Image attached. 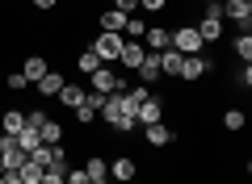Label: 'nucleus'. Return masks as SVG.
Returning <instances> with one entry per match:
<instances>
[{"mask_svg": "<svg viewBox=\"0 0 252 184\" xmlns=\"http://www.w3.org/2000/svg\"><path fill=\"white\" fill-rule=\"evenodd\" d=\"M202 46H206V42L198 38L193 26H177V29H172V51H177V54H202Z\"/></svg>", "mask_w": 252, "mask_h": 184, "instance_id": "nucleus-2", "label": "nucleus"}, {"mask_svg": "<svg viewBox=\"0 0 252 184\" xmlns=\"http://www.w3.org/2000/svg\"><path fill=\"white\" fill-rule=\"evenodd\" d=\"M42 172H46V167H42V163H34V159H26V163L17 167V176H21L26 184H38V180H42Z\"/></svg>", "mask_w": 252, "mask_h": 184, "instance_id": "nucleus-26", "label": "nucleus"}, {"mask_svg": "<svg viewBox=\"0 0 252 184\" xmlns=\"http://www.w3.org/2000/svg\"><path fill=\"white\" fill-rule=\"evenodd\" d=\"M156 59H160V76H177L181 71V59H185V54H177L168 46V51H156Z\"/></svg>", "mask_w": 252, "mask_h": 184, "instance_id": "nucleus-19", "label": "nucleus"}, {"mask_svg": "<svg viewBox=\"0 0 252 184\" xmlns=\"http://www.w3.org/2000/svg\"><path fill=\"white\" fill-rule=\"evenodd\" d=\"M143 42H147V51H168L172 46V29H164V26H147V34H143Z\"/></svg>", "mask_w": 252, "mask_h": 184, "instance_id": "nucleus-11", "label": "nucleus"}, {"mask_svg": "<svg viewBox=\"0 0 252 184\" xmlns=\"http://www.w3.org/2000/svg\"><path fill=\"white\" fill-rule=\"evenodd\" d=\"M156 79H160V59H156V54L147 51V54H143V63H139V84H147V88H152Z\"/></svg>", "mask_w": 252, "mask_h": 184, "instance_id": "nucleus-17", "label": "nucleus"}, {"mask_svg": "<svg viewBox=\"0 0 252 184\" xmlns=\"http://www.w3.org/2000/svg\"><path fill=\"white\" fill-rule=\"evenodd\" d=\"M93 88H89V92H105V97H109V92H122V76H118V71H109V67H97V71H93Z\"/></svg>", "mask_w": 252, "mask_h": 184, "instance_id": "nucleus-7", "label": "nucleus"}, {"mask_svg": "<svg viewBox=\"0 0 252 184\" xmlns=\"http://www.w3.org/2000/svg\"><path fill=\"white\" fill-rule=\"evenodd\" d=\"M84 172H89V180H97V176H109V159H101V155H93L89 163H84Z\"/></svg>", "mask_w": 252, "mask_h": 184, "instance_id": "nucleus-29", "label": "nucleus"}, {"mask_svg": "<svg viewBox=\"0 0 252 184\" xmlns=\"http://www.w3.org/2000/svg\"><path fill=\"white\" fill-rule=\"evenodd\" d=\"M101 105H105V92H84V101L72 109V113H76V122H80V126H93V122H97V113H101Z\"/></svg>", "mask_w": 252, "mask_h": 184, "instance_id": "nucleus-5", "label": "nucleus"}, {"mask_svg": "<svg viewBox=\"0 0 252 184\" xmlns=\"http://www.w3.org/2000/svg\"><path fill=\"white\" fill-rule=\"evenodd\" d=\"M130 184H143V180H130Z\"/></svg>", "mask_w": 252, "mask_h": 184, "instance_id": "nucleus-40", "label": "nucleus"}, {"mask_svg": "<svg viewBox=\"0 0 252 184\" xmlns=\"http://www.w3.org/2000/svg\"><path fill=\"white\" fill-rule=\"evenodd\" d=\"M193 29H198L202 42H219V38H223V13H219V4H206V17H202Z\"/></svg>", "mask_w": 252, "mask_h": 184, "instance_id": "nucleus-3", "label": "nucleus"}, {"mask_svg": "<svg viewBox=\"0 0 252 184\" xmlns=\"http://www.w3.org/2000/svg\"><path fill=\"white\" fill-rule=\"evenodd\" d=\"M0 142H4V134H0Z\"/></svg>", "mask_w": 252, "mask_h": 184, "instance_id": "nucleus-42", "label": "nucleus"}, {"mask_svg": "<svg viewBox=\"0 0 252 184\" xmlns=\"http://www.w3.org/2000/svg\"><path fill=\"white\" fill-rule=\"evenodd\" d=\"M89 184H109V176H97V180H89Z\"/></svg>", "mask_w": 252, "mask_h": 184, "instance_id": "nucleus-37", "label": "nucleus"}, {"mask_svg": "<svg viewBox=\"0 0 252 184\" xmlns=\"http://www.w3.org/2000/svg\"><path fill=\"white\" fill-rule=\"evenodd\" d=\"M30 4H34V9H55L59 0H30Z\"/></svg>", "mask_w": 252, "mask_h": 184, "instance_id": "nucleus-35", "label": "nucleus"}, {"mask_svg": "<svg viewBox=\"0 0 252 184\" xmlns=\"http://www.w3.org/2000/svg\"><path fill=\"white\" fill-rule=\"evenodd\" d=\"M206 4H223V0H206Z\"/></svg>", "mask_w": 252, "mask_h": 184, "instance_id": "nucleus-38", "label": "nucleus"}, {"mask_svg": "<svg viewBox=\"0 0 252 184\" xmlns=\"http://www.w3.org/2000/svg\"><path fill=\"white\" fill-rule=\"evenodd\" d=\"M63 84H67V76H63V71H46V76L38 79L34 88H38V97H59V88H63Z\"/></svg>", "mask_w": 252, "mask_h": 184, "instance_id": "nucleus-13", "label": "nucleus"}, {"mask_svg": "<svg viewBox=\"0 0 252 184\" xmlns=\"http://www.w3.org/2000/svg\"><path fill=\"white\" fill-rule=\"evenodd\" d=\"M122 42H126L122 34H105V29H101V34L93 38V46H89V51L97 54L101 63H109V59H118V54H122Z\"/></svg>", "mask_w": 252, "mask_h": 184, "instance_id": "nucleus-4", "label": "nucleus"}, {"mask_svg": "<svg viewBox=\"0 0 252 184\" xmlns=\"http://www.w3.org/2000/svg\"><path fill=\"white\" fill-rule=\"evenodd\" d=\"M139 9H143V13H164V9H168V0H139Z\"/></svg>", "mask_w": 252, "mask_h": 184, "instance_id": "nucleus-33", "label": "nucleus"}, {"mask_svg": "<svg viewBox=\"0 0 252 184\" xmlns=\"http://www.w3.org/2000/svg\"><path fill=\"white\" fill-rule=\"evenodd\" d=\"M109 176L122 180V184H130V180H135V159H130V155H118L114 163H109Z\"/></svg>", "mask_w": 252, "mask_h": 184, "instance_id": "nucleus-16", "label": "nucleus"}, {"mask_svg": "<svg viewBox=\"0 0 252 184\" xmlns=\"http://www.w3.org/2000/svg\"><path fill=\"white\" fill-rule=\"evenodd\" d=\"M122 26H126V13H118V9L101 13V29H105V34H122Z\"/></svg>", "mask_w": 252, "mask_h": 184, "instance_id": "nucleus-22", "label": "nucleus"}, {"mask_svg": "<svg viewBox=\"0 0 252 184\" xmlns=\"http://www.w3.org/2000/svg\"><path fill=\"white\" fill-rule=\"evenodd\" d=\"M9 88H13V92H26V88H30V79L21 76V71H9Z\"/></svg>", "mask_w": 252, "mask_h": 184, "instance_id": "nucleus-31", "label": "nucleus"}, {"mask_svg": "<svg viewBox=\"0 0 252 184\" xmlns=\"http://www.w3.org/2000/svg\"><path fill=\"white\" fill-rule=\"evenodd\" d=\"M143 42H122V54H118V63H122L126 71H139V63H143Z\"/></svg>", "mask_w": 252, "mask_h": 184, "instance_id": "nucleus-12", "label": "nucleus"}, {"mask_svg": "<svg viewBox=\"0 0 252 184\" xmlns=\"http://www.w3.org/2000/svg\"><path fill=\"white\" fill-rule=\"evenodd\" d=\"M219 13H223V21H240V29H252V4H244V0H223Z\"/></svg>", "mask_w": 252, "mask_h": 184, "instance_id": "nucleus-8", "label": "nucleus"}, {"mask_svg": "<svg viewBox=\"0 0 252 184\" xmlns=\"http://www.w3.org/2000/svg\"><path fill=\"white\" fill-rule=\"evenodd\" d=\"M235 84H240V88H252V67H248V63L235 71Z\"/></svg>", "mask_w": 252, "mask_h": 184, "instance_id": "nucleus-34", "label": "nucleus"}, {"mask_svg": "<svg viewBox=\"0 0 252 184\" xmlns=\"http://www.w3.org/2000/svg\"><path fill=\"white\" fill-rule=\"evenodd\" d=\"M135 117H139V126L164 122V101H160V97H143V101L135 105Z\"/></svg>", "mask_w": 252, "mask_h": 184, "instance_id": "nucleus-9", "label": "nucleus"}, {"mask_svg": "<svg viewBox=\"0 0 252 184\" xmlns=\"http://www.w3.org/2000/svg\"><path fill=\"white\" fill-rule=\"evenodd\" d=\"M13 142H17V147L26 151V155H30V151H38V147H42V138H38V130H34V126H21V134H17Z\"/></svg>", "mask_w": 252, "mask_h": 184, "instance_id": "nucleus-24", "label": "nucleus"}, {"mask_svg": "<svg viewBox=\"0 0 252 184\" xmlns=\"http://www.w3.org/2000/svg\"><path fill=\"white\" fill-rule=\"evenodd\" d=\"M67 167H72L67 159H51V167L42 172V180H38V184H63V176H67Z\"/></svg>", "mask_w": 252, "mask_h": 184, "instance_id": "nucleus-21", "label": "nucleus"}, {"mask_svg": "<svg viewBox=\"0 0 252 184\" xmlns=\"http://www.w3.org/2000/svg\"><path fill=\"white\" fill-rule=\"evenodd\" d=\"M84 92H89V88H80V84H72V79H67V84L59 88V105H67V109H76L84 101Z\"/></svg>", "mask_w": 252, "mask_h": 184, "instance_id": "nucleus-20", "label": "nucleus"}, {"mask_svg": "<svg viewBox=\"0 0 252 184\" xmlns=\"http://www.w3.org/2000/svg\"><path fill=\"white\" fill-rule=\"evenodd\" d=\"M109 9H118V13H126V17H130V13H139V0H114Z\"/></svg>", "mask_w": 252, "mask_h": 184, "instance_id": "nucleus-32", "label": "nucleus"}, {"mask_svg": "<svg viewBox=\"0 0 252 184\" xmlns=\"http://www.w3.org/2000/svg\"><path fill=\"white\" fill-rule=\"evenodd\" d=\"M63 184H89V172H84V167H67Z\"/></svg>", "mask_w": 252, "mask_h": 184, "instance_id": "nucleus-30", "label": "nucleus"}, {"mask_svg": "<svg viewBox=\"0 0 252 184\" xmlns=\"http://www.w3.org/2000/svg\"><path fill=\"white\" fill-rule=\"evenodd\" d=\"M206 71H210V59H202V54H185V59H181L177 79H185V84H198Z\"/></svg>", "mask_w": 252, "mask_h": 184, "instance_id": "nucleus-6", "label": "nucleus"}, {"mask_svg": "<svg viewBox=\"0 0 252 184\" xmlns=\"http://www.w3.org/2000/svg\"><path fill=\"white\" fill-rule=\"evenodd\" d=\"M0 184H4V176H0Z\"/></svg>", "mask_w": 252, "mask_h": 184, "instance_id": "nucleus-43", "label": "nucleus"}, {"mask_svg": "<svg viewBox=\"0 0 252 184\" xmlns=\"http://www.w3.org/2000/svg\"><path fill=\"white\" fill-rule=\"evenodd\" d=\"M46 71H51V67H46V59H42V54H30V59H26V63H21V76H26V79H30V88H34V84H38V79H42V76H46Z\"/></svg>", "mask_w": 252, "mask_h": 184, "instance_id": "nucleus-14", "label": "nucleus"}, {"mask_svg": "<svg viewBox=\"0 0 252 184\" xmlns=\"http://www.w3.org/2000/svg\"><path fill=\"white\" fill-rule=\"evenodd\" d=\"M38 138H42V142H51V147H55V142L63 138V126L55 122V117H42V126H38Z\"/></svg>", "mask_w": 252, "mask_h": 184, "instance_id": "nucleus-23", "label": "nucleus"}, {"mask_svg": "<svg viewBox=\"0 0 252 184\" xmlns=\"http://www.w3.org/2000/svg\"><path fill=\"white\" fill-rule=\"evenodd\" d=\"M101 117H105V126H109V130H118V134H130V130L139 126V117H135V101L126 97V88L105 97V105H101Z\"/></svg>", "mask_w": 252, "mask_h": 184, "instance_id": "nucleus-1", "label": "nucleus"}, {"mask_svg": "<svg viewBox=\"0 0 252 184\" xmlns=\"http://www.w3.org/2000/svg\"><path fill=\"white\" fill-rule=\"evenodd\" d=\"M231 51H235V54H240V59H244V63H248V59H252V34H248V29H240V34H235V42H231Z\"/></svg>", "mask_w": 252, "mask_h": 184, "instance_id": "nucleus-27", "label": "nucleus"}, {"mask_svg": "<svg viewBox=\"0 0 252 184\" xmlns=\"http://www.w3.org/2000/svg\"><path fill=\"white\" fill-rule=\"evenodd\" d=\"M4 184H26V180H21L17 172H4Z\"/></svg>", "mask_w": 252, "mask_h": 184, "instance_id": "nucleus-36", "label": "nucleus"}, {"mask_svg": "<svg viewBox=\"0 0 252 184\" xmlns=\"http://www.w3.org/2000/svg\"><path fill=\"white\" fill-rule=\"evenodd\" d=\"M244 4H252V0H244Z\"/></svg>", "mask_w": 252, "mask_h": 184, "instance_id": "nucleus-41", "label": "nucleus"}, {"mask_svg": "<svg viewBox=\"0 0 252 184\" xmlns=\"http://www.w3.org/2000/svg\"><path fill=\"white\" fill-rule=\"evenodd\" d=\"M0 126H4V138H17L21 126H26V113H21V109H4V113H0Z\"/></svg>", "mask_w": 252, "mask_h": 184, "instance_id": "nucleus-15", "label": "nucleus"}, {"mask_svg": "<svg viewBox=\"0 0 252 184\" xmlns=\"http://www.w3.org/2000/svg\"><path fill=\"white\" fill-rule=\"evenodd\" d=\"M26 159H30V155H26V151H21L13 138H4V142H0V163H4V172H17V167L26 163Z\"/></svg>", "mask_w": 252, "mask_h": 184, "instance_id": "nucleus-10", "label": "nucleus"}, {"mask_svg": "<svg viewBox=\"0 0 252 184\" xmlns=\"http://www.w3.org/2000/svg\"><path fill=\"white\" fill-rule=\"evenodd\" d=\"M244 126H248V117H244V109H227V113H223V130H244Z\"/></svg>", "mask_w": 252, "mask_h": 184, "instance_id": "nucleus-28", "label": "nucleus"}, {"mask_svg": "<svg viewBox=\"0 0 252 184\" xmlns=\"http://www.w3.org/2000/svg\"><path fill=\"white\" fill-rule=\"evenodd\" d=\"M143 138L152 142V147H168V142H172V130H168L164 122H152V126H143Z\"/></svg>", "mask_w": 252, "mask_h": 184, "instance_id": "nucleus-18", "label": "nucleus"}, {"mask_svg": "<svg viewBox=\"0 0 252 184\" xmlns=\"http://www.w3.org/2000/svg\"><path fill=\"white\" fill-rule=\"evenodd\" d=\"M97 67H105V63H101V59H97L93 51H80V54H76V71H84V76H93Z\"/></svg>", "mask_w": 252, "mask_h": 184, "instance_id": "nucleus-25", "label": "nucleus"}, {"mask_svg": "<svg viewBox=\"0 0 252 184\" xmlns=\"http://www.w3.org/2000/svg\"><path fill=\"white\" fill-rule=\"evenodd\" d=\"M0 176H4V163H0Z\"/></svg>", "mask_w": 252, "mask_h": 184, "instance_id": "nucleus-39", "label": "nucleus"}]
</instances>
